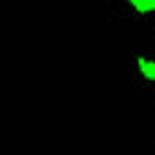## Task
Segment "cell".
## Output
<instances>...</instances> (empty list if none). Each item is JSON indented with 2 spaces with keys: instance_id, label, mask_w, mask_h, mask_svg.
Masks as SVG:
<instances>
[{
  "instance_id": "obj_1",
  "label": "cell",
  "mask_w": 155,
  "mask_h": 155,
  "mask_svg": "<svg viewBox=\"0 0 155 155\" xmlns=\"http://www.w3.org/2000/svg\"><path fill=\"white\" fill-rule=\"evenodd\" d=\"M139 66H140L142 73L148 77V79L155 81V62H146L144 58H139Z\"/></svg>"
},
{
  "instance_id": "obj_2",
  "label": "cell",
  "mask_w": 155,
  "mask_h": 155,
  "mask_svg": "<svg viewBox=\"0 0 155 155\" xmlns=\"http://www.w3.org/2000/svg\"><path fill=\"white\" fill-rule=\"evenodd\" d=\"M131 4H135V8L139 9V11H148L146 9V0H130Z\"/></svg>"
},
{
  "instance_id": "obj_3",
  "label": "cell",
  "mask_w": 155,
  "mask_h": 155,
  "mask_svg": "<svg viewBox=\"0 0 155 155\" xmlns=\"http://www.w3.org/2000/svg\"><path fill=\"white\" fill-rule=\"evenodd\" d=\"M146 9L148 11H153L155 9V0H146Z\"/></svg>"
}]
</instances>
